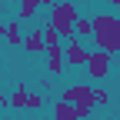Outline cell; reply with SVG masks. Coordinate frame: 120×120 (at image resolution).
<instances>
[{"label": "cell", "instance_id": "e0dca14e", "mask_svg": "<svg viewBox=\"0 0 120 120\" xmlns=\"http://www.w3.org/2000/svg\"><path fill=\"white\" fill-rule=\"evenodd\" d=\"M113 120H120V107H117V110H113Z\"/></svg>", "mask_w": 120, "mask_h": 120}, {"label": "cell", "instance_id": "8fae6325", "mask_svg": "<svg viewBox=\"0 0 120 120\" xmlns=\"http://www.w3.org/2000/svg\"><path fill=\"white\" fill-rule=\"evenodd\" d=\"M53 117H57V120H77V113H73V103H67V100H57Z\"/></svg>", "mask_w": 120, "mask_h": 120}, {"label": "cell", "instance_id": "30bf717a", "mask_svg": "<svg viewBox=\"0 0 120 120\" xmlns=\"http://www.w3.org/2000/svg\"><path fill=\"white\" fill-rule=\"evenodd\" d=\"M37 7H40V0H20V10H17V20L23 23V20H30L37 13Z\"/></svg>", "mask_w": 120, "mask_h": 120}, {"label": "cell", "instance_id": "8992f818", "mask_svg": "<svg viewBox=\"0 0 120 120\" xmlns=\"http://www.w3.org/2000/svg\"><path fill=\"white\" fill-rule=\"evenodd\" d=\"M43 53H47V73H50V77H60L64 67H67L64 64V47H60V43H50Z\"/></svg>", "mask_w": 120, "mask_h": 120}, {"label": "cell", "instance_id": "9a60e30c", "mask_svg": "<svg viewBox=\"0 0 120 120\" xmlns=\"http://www.w3.org/2000/svg\"><path fill=\"white\" fill-rule=\"evenodd\" d=\"M0 103H4V107H7V94H4V90H0Z\"/></svg>", "mask_w": 120, "mask_h": 120}, {"label": "cell", "instance_id": "ac0fdd59", "mask_svg": "<svg viewBox=\"0 0 120 120\" xmlns=\"http://www.w3.org/2000/svg\"><path fill=\"white\" fill-rule=\"evenodd\" d=\"M110 4H113V7H117V10H120V0H110Z\"/></svg>", "mask_w": 120, "mask_h": 120}, {"label": "cell", "instance_id": "3957f363", "mask_svg": "<svg viewBox=\"0 0 120 120\" xmlns=\"http://www.w3.org/2000/svg\"><path fill=\"white\" fill-rule=\"evenodd\" d=\"M77 4L73 0H53L50 4V27L60 37H73V20H77Z\"/></svg>", "mask_w": 120, "mask_h": 120}, {"label": "cell", "instance_id": "7a4b0ae2", "mask_svg": "<svg viewBox=\"0 0 120 120\" xmlns=\"http://www.w3.org/2000/svg\"><path fill=\"white\" fill-rule=\"evenodd\" d=\"M60 100L73 103V113H77V120H87L94 117V83H67L64 94H60Z\"/></svg>", "mask_w": 120, "mask_h": 120}, {"label": "cell", "instance_id": "ffe728a7", "mask_svg": "<svg viewBox=\"0 0 120 120\" xmlns=\"http://www.w3.org/2000/svg\"><path fill=\"white\" fill-rule=\"evenodd\" d=\"M113 67H120V60H117V64H113Z\"/></svg>", "mask_w": 120, "mask_h": 120}, {"label": "cell", "instance_id": "d6986e66", "mask_svg": "<svg viewBox=\"0 0 120 120\" xmlns=\"http://www.w3.org/2000/svg\"><path fill=\"white\" fill-rule=\"evenodd\" d=\"M40 4H47V7H50V4H53V0H40Z\"/></svg>", "mask_w": 120, "mask_h": 120}, {"label": "cell", "instance_id": "5bb4252c", "mask_svg": "<svg viewBox=\"0 0 120 120\" xmlns=\"http://www.w3.org/2000/svg\"><path fill=\"white\" fill-rule=\"evenodd\" d=\"M40 107H43V97H40V94H30V90H27V107H23V110H40Z\"/></svg>", "mask_w": 120, "mask_h": 120}, {"label": "cell", "instance_id": "2e32d148", "mask_svg": "<svg viewBox=\"0 0 120 120\" xmlns=\"http://www.w3.org/2000/svg\"><path fill=\"white\" fill-rule=\"evenodd\" d=\"M113 100H117V107H120V87H117V94H113Z\"/></svg>", "mask_w": 120, "mask_h": 120}, {"label": "cell", "instance_id": "ba28073f", "mask_svg": "<svg viewBox=\"0 0 120 120\" xmlns=\"http://www.w3.org/2000/svg\"><path fill=\"white\" fill-rule=\"evenodd\" d=\"M20 47H23L27 53H43V34H40V30L23 34V43H20Z\"/></svg>", "mask_w": 120, "mask_h": 120}, {"label": "cell", "instance_id": "5b68a950", "mask_svg": "<svg viewBox=\"0 0 120 120\" xmlns=\"http://www.w3.org/2000/svg\"><path fill=\"white\" fill-rule=\"evenodd\" d=\"M87 47L80 43V37H67V47H64V64H70V67H83L87 64Z\"/></svg>", "mask_w": 120, "mask_h": 120}, {"label": "cell", "instance_id": "4fadbf2b", "mask_svg": "<svg viewBox=\"0 0 120 120\" xmlns=\"http://www.w3.org/2000/svg\"><path fill=\"white\" fill-rule=\"evenodd\" d=\"M107 103H110V90H107V87H97V83H94V107L100 110V107H107Z\"/></svg>", "mask_w": 120, "mask_h": 120}, {"label": "cell", "instance_id": "9c48e42d", "mask_svg": "<svg viewBox=\"0 0 120 120\" xmlns=\"http://www.w3.org/2000/svg\"><path fill=\"white\" fill-rule=\"evenodd\" d=\"M27 90H30L27 83H17V90H13V94L7 97V107H13V110H23V107H27Z\"/></svg>", "mask_w": 120, "mask_h": 120}, {"label": "cell", "instance_id": "7c38bea8", "mask_svg": "<svg viewBox=\"0 0 120 120\" xmlns=\"http://www.w3.org/2000/svg\"><path fill=\"white\" fill-rule=\"evenodd\" d=\"M73 37H90V17L77 13V20H73Z\"/></svg>", "mask_w": 120, "mask_h": 120}, {"label": "cell", "instance_id": "52a82bcc", "mask_svg": "<svg viewBox=\"0 0 120 120\" xmlns=\"http://www.w3.org/2000/svg\"><path fill=\"white\" fill-rule=\"evenodd\" d=\"M0 37H4L10 47H20L23 43V27H20V20H0Z\"/></svg>", "mask_w": 120, "mask_h": 120}, {"label": "cell", "instance_id": "6da1fadb", "mask_svg": "<svg viewBox=\"0 0 120 120\" xmlns=\"http://www.w3.org/2000/svg\"><path fill=\"white\" fill-rule=\"evenodd\" d=\"M90 37L100 50H107L110 57L120 53V17L113 13H97V17H90Z\"/></svg>", "mask_w": 120, "mask_h": 120}, {"label": "cell", "instance_id": "277c9868", "mask_svg": "<svg viewBox=\"0 0 120 120\" xmlns=\"http://www.w3.org/2000/svg\"><path fill=\"white\" fill-rule=\"evenodd\" d=\"M83 70H87V77L94 80V83H100V80H107L110 77V70H113V60H110V53L107 50H90L87 53V64H83Z\"/></svg>", "mask_w": 120, "mask_h": 120}]
</instances>
